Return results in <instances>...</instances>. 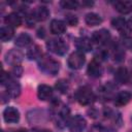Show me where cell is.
<instances>
[{"label":"cell","instance_id":"13","mask_svg":"<svg viewBox=\"0 0 132 132\" xmlns=\"http://www.w3.org/2000/svg\"><path fill=\"white\" fill-rule=\"evenodd\" d=\"M76 47L79 52L84 53V52H90L93 47L92 45V41L91 39L87 38V37H81V38H78L76 40Z\"/></svg>","mask_w":132,"mask_h":132},{"label":"cell","instance_id":"10","mask_svg":"<svg viewBox=\"0 0 132 132\" xmlns=\"http://www.w3.org/2000/svg\"><path fill=\"white\" fill-rule=\"evenodd\" d=\"M88 74L92 77H99L102 74V67L97 59H94L90 62L88 66Z\"/></svg>","mask_w":132,"mask_h":132},{"label":"cell","instance_id":"16","mask_svg":"<svg viewBox=\"0 0 132 132\" xmlns=\"http://www.w3.org/2000/svg\"><path fill=\"white\" fill-rule=\"evenodd\" d=\"M114 8L123 14L130 13L132 11V2H130V1H117V2H114Z\"/></svg>","mask_w":132,"mask_h":132},{"label":"cell","instance_id":"21","mask_svg":"<svg viewBox=\"0 0 132 132\" xmlns=\"http://www.w3.org/2000/svg\"><path fill=\"white\" fill-rule=\"evenodd\" d=\"M111 25H112L113 28H116L117 30L121 31L122 33L126 32L127 29H129L128 28V24H127V22H126V20L124 18H116V19H113L111 21Z\"/></svg>","mask_w":132,"mask_h":132},{"label":"cell","instance_id":"32","mask_svg":"<svg viewBox=\"0 0 132 132\" xmlns=\"http://www.w3.org/2000/svg\"><path fill=\"white\" fill-rule=\"evenodd\" d=\"M127 24H128V28H129L130 30H132V18L128 21V23H127Z\"/></svg>","mask_w":132,"mask_h":132},{"label":"cell","instance_id":"19","mask_svg":"<svg viewBox=\"0 0 132 132\" xmlns=\"http://www.w3.org/2000/svg\"><path fill=\"white\" fill-rule=\"evenodd\" d=\"M85 21H86V24L91 26V27H94V26H98L102 23V19L101 16L98 14V13H95V12H90L86 15L85 18Z\"/></svg>","mask_w":132,"mask_h":132},{"label":"cell","instance_id":"14","mask_svg":"<svg viewBox=\"0 0 132 132\" xmlns=\"http://www.w3.org/2000/svg\"><path fill=\"white\" fill-rule=\"evenodd\" d=\"M27 119L30 123H38V122H41L45 119V112L43 110H39V109H34V110H31L28 116H27Z\"/></svg>","mask_w":132,"mask_h":132},{"label":"cell","instance_id":"8","mask_svg":"<svg viewBox=\"0 0 132 132\" xmlns=\"http://www.w3.org/2000/svg\"><path fill=\"white\" fill-rule=\"evenodd\" d=\"M23 60V55L20 51L18 50H11L9 51L6 55H5V61L6 63L12 65V66H16L20 65V63Z\"/></svg>","mask_w":132,"mask_h":132},{"label":"cell","instance_id":"29","mask_svg":"<svg viewBox=\"0 0 132 132\" xmlns=\"http://www.w3.org/2000/svg\"><path fill=\"white\" fill-rule=\"evenodd\" d=\"M11 73L14 75V76H18V77H20L21 75H22V73H23V68L20 66V65H16V66H13V68H12V71H11Z\"/></svg>","mask_w":132,"mask_h":132},{"label":"cell","instance_id":"23","mask_svg":"<svg viewBox=\"0 0 132 132\" xmlns=\"http://www.w3.org/2000/svg\"><path fill=\"white\" fill-rule=\"evenodd\" d=\"M32 39H31V36L27 33H21L16 38H15V44L18 46H21V47H24V46H27L31 43Z\"/></svg>","mask_w":132,"mask_h":132},{"label":"cell","instance_id":"6","mask_svg":"<svg viewBox=\"0 0 132 132\" xmlns=\"http://www.w3.org/2000/svg\"><path fill=\"white\" fill-rule=\"evenodd\" d=\"M110 40V33L106 29H100L92 34V41L98 44H106Z\"/></svg>","mask_w":132,"mask_h":132},{"label":"cell","instance_id":"22","mask_svg":"<svg viewBox=\"0 0 132 132\" xmlns=\"http://www.w3.org/2000/svg\"><path fill=\"white\" fill-rule=\"evenodd\" d=\"M13 34H14V30L9 26H3L0 30V38L3 42L10 40L13 37Z\"/></svg>","mask_w":132,"mask_h":132},{"label":"cell","instance_id":"26","mask_svg":"<svg viewBox=\"0 0 132 132\" xmlns=\"http://www.w3.org/2000/svg\"><path fill=\"white\" fill-rule=\"evenodd\" d=\"M56 88H57V90H58L59 92L65 94V93H67V91H68V89H69V85H68L67 80H65V79H60V80H58V81L56 82Z\"/></svg>","mask_w":132,"mask_h":132},{"label":"cell","instance_id":"24","mask_svg":"<svg viewBox=\"0 0 132 132\" xmlns=\"http://www.w3.org/2000/svg\"><path fill=\"white\" fill-rule=\"evenodd\" d=\"M27 57L30 60H36V59L39 60V58L41 57V48L38 45L31 46L27 52Z\"/></svg>","mask_w":132,"mask_h":132},{"label":"cell","instance_id":"25","mask_svg":"<svg viewBox=\"0 0 132 132\" xmlns=\"http://www.w3.org/2000/svg\"><path fill=\"white\" fill-rule=\"evenodd\" d=\"M60 4L65 9H76L78 6V2L73 0H63L60 2Z\"/></svg>","mask_w":132,"mask_h":132},{"label":"cell","instance_id":"5","mask_svg":"<svg viewBox=\"0 0 132 132\" xmlns=\"http://www.w3.org/2000/svg\"><path fill=\"white\" fill-rule=\"evenodd\" d=\"M87 127V121L84 117L77 114L74 116L69 122V130L70 132H82Z\"/></svg>","mask_w":132,"mask_h":132},{"label":"cell","instance_id":"7","mask_svg":"<svg viewBox=\"0 0 132 132\" xmlns=\"http://www.w3.org/2000/svg\"><path fill=\"white\" fill-rule=\"evenodd\" d=\"M3 119L6 123H10V124L16 123L20 120V112L16 108L12 106L6 107L3 111Z\"/></svg>","mask_w":132,"mask_h":132},{"label":"cell","instance_id":"18","mask_svg":"<svg viewBox=\"0 0 132 132\" xmlns=\"http://www.w3.org/2000/svg\"><path fill=\"white\" fill-rule=\"evenodd\" d=\"M130 99H131V94L127 91H122L116 96L114 104L117 106H123V105H126L130 101Z\"/></svg>","mask_w":132,"mask_h":132},{"label":"cell","instance_id":"36","mask_svg":"<svg viewBox=\"0 0 132 132\" xmlns=\"http://www.w3.org/2000/svg\"><path fill=\"white\" fill-rule=\"evenodd\" d=\"M129 132H132V129H131V130H129Z\"/></svg>","mask_w":132,"mask_h":132},{"label":"cell","instance_id":"9","mask_svg":"<svg viewBox=\"0 0 132 132\" xmlns=\"http://www.w3.org/2000/svg\"><path fill=\"white\" fill-rule=\"evenodd\" d=\"M37 96L38 99L41 101H46L48 99H51V97L53 96V89L47 86V85H39L38 89H37Z\"/></svg>","mask_w":132,"mask_h":132},{"label":"cell","instance_id":"15","mask_svg":"<svg viewBox=\"0 0 132 132\" xmlns=\"http://www.w3.org/2000/svg\"><path fill=\"white\" fill-rule=\"evenodd\" d=\"M6 93L11 97H18L21 94V86L19 82L10 79L6 85Z\"/></svg>","mask_w":132,"mask_h":132},{"label":"cell","instance_id":"11","mask_svg":"<svg viewBox=\"0 0 132 132\" xmlns=\"http://www.w3.org/2000/svg\"><path fill=\"white\" fill-rule=\"evenodd\" d=\"M4 22L7 26H9L11 28H18L22 25V18L16 12H11L5 16Z\"/></svg>","mask_w":132,"mask_h":132},{"label":"cell","instance_id":"2","mask_svg":"<svg viewBox=\"0 0 132 132\" xmlns=\"http://www.w3.org/2000/svg\"><path fill=\"white\" fill-rule=\"evenodd\" d=\"M46 47L56 55L63 56L68 50L67 43L62 38H53L46 42Z\"/></svg>","mask_w":132,"mask_h":132},{"label":"cell","instance_id":"20","mask_svg":"<svg viewBox=\"0 0 132 132\" xmlns=\"http://www.w3.org/2000/svg\"><path fill=\"white\" fill-rule=\"evenodd\" d=\"M33 15L36 21H45L50 15V11L45 6H39L33 11Z\"/></svg>","mask_w":132,"mask_h":132},{"label":"cell","instance_id":"30","mask_svg":"<svg viewBox=\"0 0 132 132\" xmlns=\"http://www.w3.org/2000/svg\"><path fill=\"white\" fill-rule=\"evenodd\" d=\"M89 132H106V129L101 125H94Z\"/></svg>","mask_w":132,"mask_h":132},{"label":"cell","instance_id":"4","mask_svg":"<svg viewBox=\"0 0 132 132\" xmlns=\"http://www.w3.org/2000/svg\"><path fill=\"white\" fill-rule=\"evenodd\" d=\"M86 62V58H85V55L84 53L79 52V51H76V52H73L69 58H68V66L71 68V69H74V70H77V69H80L84 64Z\"/></svg>","mask_w":132,"mask_h":132},{"label":"cell","instance_id":"12","mask_svg":"<svg viewBox=\"0 0 132 132\" xmlns=\"http://www.w3.org/2000/svg\"><path fill=\"white\" fill-rule=\"evenodd\" d=\"M50 29H51V32L53 34H56V35H60L62 33H64L66 31V25L63 21H60V20H53L51 22V25H50Z\"/></svg>","mask_w":132,"mask_h":132},{"label":"cell","instance_id":"31","mask_svg":"<svg viewBox=\"0 0 132 132\" xmlns=\"http://www.w3.org/2000/svg\"><path fill=\"white\" fill-rule=\"evenodd\" d=\"M9 80H10V78H9L8 73H6L5 71H3V72H2V75H1V84H2L3 86H6Z\"/></svg>","mask_w":132,"mask_h":132},{"label":"cell","instance_id":"1","mask_svg":"<svg viewBox=\"0 0 132 132\" xmlns=\"http://www.w3.org/2000/svg\"><path fill=\"white\" fill-rule=\"evenodd\" d=\"M38 67L45 74L56 75L59 72L60 64L58 63V61H56L52 57H50L47 55H44V56H41L39 58V60H38Z\"/></svg>","mask_w":132,"mask_h":132},{"label":"cell","instance_id":"33","mask_svg":"<svg viewBox=\"0 0 132 132\" xmlns=\"http://www.w3.org/2000/svg\"><path fill=\"white\" fill-rule=\"evenodd\" d=\"M82 5H89V6H91V5H93V2H87V1H82Z\"/></svg>","mask_w":132,"mask_h":132},{"label":"cell","instance_id":"34","mask_svg":"<svg viewBox=\"0 0 132 132\" xmlns=\"http://www.w3.org/2000/svg\"><path fill=\"white\" fill-rule=\"evenodd\" d=\"M37 132H52L51 130H46V129H44V130H40V131H37Z\"/></svg>","mask_w":132,"mask_h":132},{"label":"cell","instance_id":"17","mask_svg":"<svg viewBox=\"0 0 132 132\" xmlns=\"http://www.w3.org/2000/svg\"><path fill=\"white\" fill-rule=\"evenodd\" d=\"M114 78L120 84H126L129 79V72L126 67H120L114 73Z\"/></svg>","mask_w":132,"mask_h":132},{"label":"cell","instance_id":"35","mask_svg":"<svg viewBox=\"0 0 132 132\" xmlns=\"http://www.w3.org/2000/svg\"><path fill=\"white\" fill-rule=\"evenodd\" d=\"M16 132H27L26 130H19V131H16Z\"/></svg>","mask_w":132,"mask_h":132},{"label":"cell","instance_id":"37","mask_svg":"<svg viewBox=\"0 0 132 132\" xmlns=\"http://www.w3.org/2000/svg\"><path fill=\"white\" fill-rule=\"evenodd\" d=\"M131 119H132V118H131Z\"/></svg>","mask_w":132,"mask_h":132},{"label":"cell","instance_id":"27","mask_svg":"<svg viewBox=\"0 0 132 132\" xmlns=\"http://www.w3.org/2000/svg\"><path fill=\"white\" fill-rule=\"evenodd\" d=\"M65 23L67 25H69V26H76L77 23H78V20L73 14H67L65 16Z\"/></svg>","mask_w":132,"mask_h":132},{"label":"cell","instance_id":"3","mask_svg":"<svg viewBox=\"0 0 132 132\" xmlns=\"http://www.w3.org/2000/svg\"><path fill=\"white\" fill-rule=\"evenodd\" d=\"M75 98L81 105H89L94 100V94L89 87H81L75 93Z\"/></svg>","mask_w":132,"mask_h":132},{"label":"cell","instance_id":"28","mask_svg":"<svg viewBox=\"0 0 132 132\" xmlns=\"http://www.w3.org/2000/svg\"><path fill=\"white\" fill-rule=\"evenodd\" d=\"M122 42L125 47L132 50V37H130L129 35H124V37L122 38Z\"/></svg>","mask_w":132,"mask_h":132}]
</instances>
